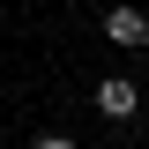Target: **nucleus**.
Returning a JSON list of instances; mask_svg holds the SVG:
<instances>
[{
	"label": "nucleus",
	"instance_id": "2",
	"mask_svg": "<svg viewBox=\"0 0 149 149\" xmlns=\"http://www.w3.org/2000/svg\"><path fill=\"white\" fill-rule=\"evenodd\" d=\"M97 112H104V119H134V112H142V90H134L127 74H104V82H97Z\"/></svg>",
	"mask_w": 149,
	"mask_h": 149
},
{
	"label": "nucleus",
	"instance_id": "1",
	"mask_svg": "<svg viewBox=\"0 0 149 149\" xmlns=\"http://www.w3.org/2000/svg\"><path fill=\"white\" fill-rule=\"evenodd\" d=\"M104 37L119 45V52H142L149 45V15L142 8H104Z\"/></svg>",
	"mask_w": 149,
	"mask_h": 149
},
{
	"label": "nucleus",
	"instance_id": "3",
	"mask_svg": "<svg viewBox=\"0 0 149 149\" xmlns=\"http://www.w3.org/2000/svg\"><path fill=\"white\" fill-rule=\"evenodd\" d=\"M30 149H74V142H67V134H37Z\"/></svg>",
	"mask_w": 149,
	"mask_h": 149
}]
</instances>
